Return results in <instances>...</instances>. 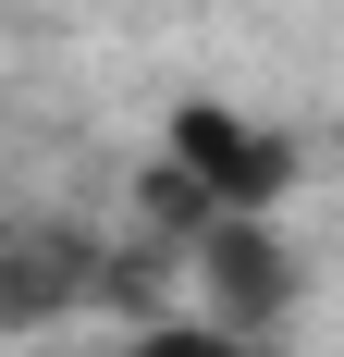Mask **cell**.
I'll return each mask as SVG.
<instances>
[{"label":"cell","mask_w":344,"mask_h":357,"mask_svg":"<svg viewBox=\"0 0 344 357\" xmlns=\"http://www.w3.org/2000/svg\"><path fill=\"white\" fill-rule=\"evenodd\" d=\"M160 173L197 185L209 222H271L283 197H295V136L258 123V111H234V99H185L160 123Z\"/></svg>","instance_id":"6da1fadb"},{"label":"cell","mask_w":344,"mask_h":357,"mask_svg":"<svg viewBox=\"0 0 344 357\" xmlns=\"http://www.w3.org/2000/svg\"><path fill=\"white\" fill-rule=\"evenodd\" d=\"M185 271H197V321L246 333V345H271V333L295 321V296H308V271H295V247H283L271 222H221Z\"/></svg>","instance_id":"7a4b0ae2"},{"label":"cell","mask_w":344,"mask_h":357,"mask_svg":"<svg viewBox=\"0 0 344 357\" xmlns=\"http://www.w3.org/2000/svg\"><path fill=\"white\" fill-rule=\"evenodd\" d=\"M123 357H271V345H246V333H221V321H136Z\"/></svg>","instance_id":"3957f363"}]
</instances>
